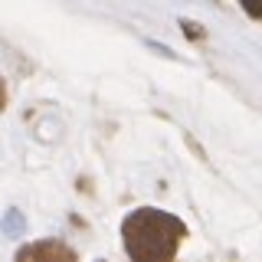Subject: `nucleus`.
I'll list each match as a JSON object with an SVG mask.
<instances>
[{
    "instance_id": "f257e3e1",
    "label": "nucleus",
    "mask_w": 262,
    "mask_h": 262,
    "mask_svg": "<svg viewBox=\"0 0 262 262\" xmlns=\"http://www.w3.org/2000/svg\"><path fill=\"white\" fill-rule=\"evenodd\" d=\"M187 236V226L177 216L154 207L135 210L121 223V243L135 262H164L177 252L180 239Z\"/></svg>"
},
{
    "instance_id": "f03ea898",
    "label": "nucleus",
    "mask_w": 262,
    "mask_h": 262,
    "mask_svg": "<svg viewBox=\"0 0 262 262\" xmlns=\"http://www.w3.org/2000/svg\"><path fill=\"white\" fill-rule=\"evenodd\" d=\"M72 259L69 249H62V246L56 243H39V246H30V249H20L16 252V259Z\"/></svg>"
},
{
    "instance_id": "7ed1b4c3",
    "label": "nucleus",
    "mask_w": 262,
    "mask_h": 262,
    "mask_svg": "<svg viewBox=\"0 0 262 262\" xmlns=\"http://www.w3.org/2000/svg\"><path fill=\"white\" fill-rule=\"evenodd\" d=\"M243 4V10L249 13V16H256V20H262V0H239Z\"/></svg>"
}]
</instances>
